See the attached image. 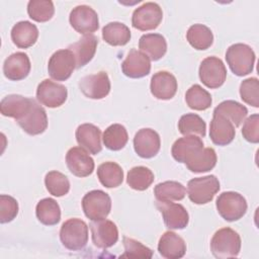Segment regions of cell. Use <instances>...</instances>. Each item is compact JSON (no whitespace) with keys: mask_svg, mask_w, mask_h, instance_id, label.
Segmentation results:
<instances>
[{"mask_svg":"<svg viewBox=\"0 0 259 259\" xmlns=\"http://www.w3.org/2000/svg\"><path fill=\"white\" fill-rule=\"evenodd\" d=\"M240 95L242 100L254 107H259V81L252 77L242 81L240 85Z\"/></svg>","mask_w":259,"mask_h":259,"instance_id":"obj_42","label":"cell"},{"mask_svg":"<svg viewBox=\"0 0 259 259\" xmlns=\"http://www.w3.org/2000/svg\"><path fill=\"white\" fill-rule=\"evenodd\" d=\"M103 144L111 151H119L126 145L128 135L125 127L119 123L109 125L103 133Z\"/></svg>","mask_w":259,"mask_h":259,"instance_id":"obj_36","label":"cell"},{"mask_svg":"<svg viewBox=\"0 0 259 259\" xmlns=\"http://www.w3.org/2000/svg\"><path fill=\"white\" fill-rule=\"evenodd\" d=\"M139 49L150 60L158 61L165 56L167 52V42L160 33H147L141 36Z\"/></svg>","mask_w":259,"mask_h":259,"instance_id":"obj_26","label":"cell"},{"mask_svg":"<svg viewBox=\"0 0 259 259\" xmlns=\"http://www.w3.org/2000/svg\"><path fill=\"white\" fill-rule=\"evenodd\" d=\"M32 98H27L22 95L10 94L5 96L0 103V110L2 115L13 117L18 120L24 115L28 109Z\"/></svg>","mask_w":259,"mask_h":259,"instance_id":"obj_28","label":"cell"},{"mask_svg":"<svg viewBox=\"0 0 259 259\" xmlns=\"http://www.w3.org/2000/svg\"><path fill=\"white\" fill-rule=\"evenodd\" d=\"M98 45V38L94 34H86L68 49L73 53L76 61V68L87 65L94 57Z\"/></svg>","mask_w":259,"mask_h":259,"instance_id":"obj_24","label":"cell"},{"mask_svg":"<svg viewBox=\"0 0 259 259\" xmlns=\"http://www.w3.org/2000/svg\"><path fill=\"white\" fill-rule=\"evenodd\" d=\"M178 130L184 136H195L203 138L205 136L206 124L204 120L195 113H186L178 121Z\"/></svg>","mask_w":259,"mask_h":259,"instance_id":"obj_37","label":"cell"},{"mask_svg":"<svg viewBox=\"0 0 259 259\" xmlns=\"http://www.w3.org/2000/svg\"><path fill=\"white\" fill-rule=\"evenodd\" d=\"M92 242L100 249H107L113 246L118 240V230L116 225L109 220L92 221L89 225Z\"/></svg>","mask_w":259,"mask_h":259,"instance_id":"obj_14","label":"cell"},{"mask_svg":"<svg viewBox=\"0 0 259 259\" xmlns=\"http://www.w3.org/2000/svg\"><path fill=\"white\" fill-rule=\"evenodd\" d=\"M213 113L221 114L234 124V126H239L248 114V109L245 105L239 103L235 100H225L221 102L213 110Z\"/></svg>","mask_w":259,"mask_h":259,"instance_id":"obj_35","label":"cell"},{"mask_svg":"<svg viewBox=\"0 0 259 259\" xmlns=\"http://www.w3.org/2000/svg\"><path fill=\"white\" fill-rule=\"evenodd\" d=\"M121 70L126 77L133 79L143 78L149 75L151 71V61L141 51L133 49L121 63Z\"/></svg>","mask_w":259,"mask_h":259,"instance_id":"obj_18","label":"cell"},{"mask_svg":"<svg viewBox=\"0 0 259 259\" xmlns=\"http://www.w3.org/2000/svg\"><path fill=\"white\" fill-rule=\"evenodd\" d=\"M45 184L48 191L57 197L66 195L70 190L68 177L59 171L49 172L45 177Z\"/></svg>","mask_w":259,"mask_h":259,"instance_id":"obj_41","label":"cell"},{"mask_svg":"<svg viewBox=\"0 0 259 259\" xmlns=\"http://www.w3.org/2000/svg\"><path fill=\"white\" fill-rule=\"evenodd\" d=\"M67 88L52 80L45 79L41 81L36 89V99L42 105L50 108L60 107L67 100Z\"/></svg>","mask_w":259,"mask_h":259,"instance_id":"obj_12","label":"cell"},{"mask_svg":"<svg viewBox=\"0 0 259 259\" xmlns=\"http://www.w3.org/2000/svg\"><path fill=\"white\" fill-rule=\"evenodd\" d=\"M60 240L71 251L82 250L88 242V226L80 219H69L61 227Z\"/></svg>","mask_w":259,"mask_h":259,"instance_id":"obj_3","label":"cell"},{"mask_svg":"<svg viewBox=\"0 0 259 259\" xmlns=\"http://www.w3.org/2000/svg\"><path fill=\"white\" fill-rule=\"evenodd\" d=\"M236 135L235 126L227 117L213 113L209 125V137L213 144L227 146L233 142Z\"/></svg>","mask_w":259,"mask_h":259,"instance_id":"obj_20","label":"cell"},{"mask_svg":"<svg viewBox=\"0 0 259 259\" xmlns=\"http://www.w3.org/2000/svg\"><path fill=\"white\" fill-rule=\"evenodd\" d=\"M158 251L166 259H179L186 253V243L176 233L168 231L161 236Z\"/></svg>","mask_w":259,"mask_h":259,"instance_id":"obj_23","label":"cell"},{"mask_svg":"<svg viewBox=\"0 0 259 259\" xmlns=\"http://www.w3.org/2000/svg\"><path fill=\"white\" fill-rule=\"evenodd\" d=\"M35 214L42 225L55 226L61 220V208L54 198L47 197L37 202Z\"/></svg>","mask_w":259,"mask_h":259,"instance_id":"obj_30","label":"cell"},{"mask_svg":"<svg viewBox=\"0 0 259 259\" xmlns=\"http://www.w3.org/2000/svg\"><path fill=\"white\" fill-rule=\"evenodd\" d=\"M186 38L189 45L198 51L207 50L213 42V34L211 30L200 23L193 24L188 28Z\"/></svg>","mask_w":259,"mask_h":259,"instance_id":"obj_33","label":"cell"},{"mask_svg":"<svg viewBox=\"0 0 259 259\" xmlns=\"http://www.w3.org/2000/svg\"><path fill=\"white\" fill-rule=\"evenodd\" d=\"M75 136L77 143L90 154L97 155L101 152V132L96 125L92 123L80 124Z\"/></svg>","mask_w":259,"mask_h":259,"instance_id":"obj_22","label":"cell"},{"mask_svg":"<svg viewBox=\"0 0 259 259\" xmlns=\"http://www.w3.org/2000/svg\"><path fill=\"white\" fill-rule=\"evenodd\" d=\"M151 93L154 97L161 100H169L177 92V80L167 71H159L151 78Z\"/></svg>","mask_w":259,"mask_h":259,"instance_id":"obj_19","label":"cell"},{"mask_svg":"<svg viewBox=\"0 0 259 259\" xmlns=\"http://www.w3.org/2000/svg\"><path fill=\"white\" fill-rule=\"evenodd\" d=\"M82 208L91 221L106 219L111 210V198L102 190H91L82 198Z\"/></svg>","mask_w":259,"mask_h":259,"instance_id":"obj_6","label":"cell"},{"mask_svg":"<svg viewBox=\"0 0 259 259\" xmlns=\"http://www.w3.org/2000/svg\"><path fill=\"white\" fill-rule=\"evenodd\" d=\"M203 148V142L199 137L184 136L176 140L172 146L171 154L179 163H185L196 152Z\"/></svg>","mask_w":259,"mask_h":259,"instance_id":"obj_25","label":"cell"},{"mask_svg":"<svg viewBox=\"0 0 259 259\" xmlns=\"http://www.w3.org/2000/svg\"><path fill=\"white\" fill-rule=\"evenodd\" d=\"M240 250V235L231 228L220 229L211 238L210 251L215 258H234L239 255Z\"/></svg>","mask_w":259,"mask_h":259,"instance_id":"obj_1","label":"cell"},{"mask_svg":"<svg viewBox=\"0 0 259 259\" xmlns=\"http://www.w3.org/2000/svg\"><path fill=\"white\" fill-rule=\"evenodd\" d=\"M187 105L194 110H205L210 107L212 99L210 94L200 85H192L185 93Z\"/></svg>","mask_w":259,"mask_h":259,"instance_id":"obj_39","label":"cell"},{"mask_svg":"<svg viewBox=\"0 0 259 259\" xmlns=\"http://www.w3.org/2000/svg\"><path fill=\"white\" fill-rule=\"evenodd\" d=\"M18 213V202L10 196L1 194L0 195V223L6 224L13 221Z\"/></svg>","mask_w":259,"mask_h":259,"instance_id":"obj_44","label":"cell"},{"mask_svg":"<svg viewBox=\"0 0 259 259\" xmlns=\"http://www.w3.org/2000/svg\"><path fill=\"white\" fill-rule=\"evenodd\" d=\"M123 247H124V253L121 255V257L126 258H152L153 251L143 245L141 242L128 238L126 236L122 239Z\"/></svg>","mask_w":259,"mask_h":259,"instance_id":"obj_43","label":"cell"},{"mask_svg":"<svg viewBox=\"0 0 259 259\" xmlns=\"http://www.w3.org/2000/svg\"><path fill=\"white\" fill-rule=\"evenodd\" d=\"M81 92L91 99H102L106 97L110 91V80L104 71L96 74L87 75L79 82Z\"/></svg>","mask_w":259,"mask_h":259,"instance_id":"obj_13","label":"cell"},{"mask_svg":"<svg viewBox=\"0 0 259 259\" xmlns=\"http://www.w3.org/2000/svg\"><path fill=\"white\" fill-rule=\"evenodd\" d=\"M30 61L25 53L17 52L10 55L3 64V73L11 81H19L26 78L30 72Z\"/></svg>","mask_w":259,"mask_h":259,"instance_id":"obj_21","label":"cell"},{"mask_svg":"<svg viewBox=\"0 0 259 259\" xmlns=\"http://www.w3.org/2000/svg\"><path fill=\"white\" fill-rule=\"evenodd\" d=\"M71 26L81 34H90L99 27L96 11L88 5H78L72 9L69 16Z\"/></svg>","mask_w":259,"mask_h":259,"instance_id":"obj_10","label":"cell"},{"mask_svg":"<svg viewBox=\"0 0 259 259\" xmlns=\"http://www.w3.org/2000/svg\"><path fill=\"white\" fill-rule=\"evenodd\" d=\"M215 205L219 214L227 222H235L242 219L248 207L245 197L235 191L221 193Z\"/></svg>","mask_w":259,"mask_h":259,"instance_id":"obj_4","label":"cell"},{"mask_svg":"<svg viewBox=\"0 0 259 259\" xmlns=\"http://www.w3.org/2000/svg\"><path fill=\"white\" fill-rule=\"evenodd\" d=\"M162 19V8L155 2H147L135 9L132 16V24L135 28L146 31L157 28Z\"/></svg>","mask_w":259,"mask_h":259,"instance_id":"obj_8","label":"cell"},{"mask_svg":"<svg viewBox=\"0 0 259 259\" xmlns=\"http://www.w3.org/2000/svg\"><path fill=\"white\" fill-rule=\"evenodd\" d=\"M219 190L220 182L214 175L193 178L187 184L188 197L195 204L210 202Z\"/></svg>","mask_w":259,"mask_h":259,"instance_id":"obj_5","label":"cell"},{"mask_svg":"<svg viewBox=\"0 0 259 259\" xmlns=\"http://www.w3.org/2000/svg\"><path fill=\"white\" fill-rule=\"evenodd\" d=\"M132 37L130 28L117 21L109 22L102 28V38L110 46L118 47L126 45Z\"/></svg>","mask_w":259,"mask_h":259,"instance_id":"obj_31","label":"cell"},{"mask_svg":"<svg viewBox=\"0 0 259 259\" xmlns=\"http://www.w3.org/2000/svg\"><path fill=\"white\" fill-rule=\"evenodd\" d=\"M38 37L37 27L26 20L19 21L11 29V39L20 49H27L33 46Z\"/></svg>","mask_w":259,"mask_h":259,"instance_id":"obj_27","label":"cell"},{"mask_svg":"<svg viewBox=\"0 0 259 259\" xmlns=\"http://www.w3.org/2000/svg\"><path fill=\"white\" fill-rule=\"evenodd\" d=\"M217 154L212 148H202L190 157L186 162L188 170L194 173L208 172L217 164Z\"/></svg>","mask_w":259,"mask_h":259,"instance_id":"obj_29","label":"cell"},{"mask_svg":"<svg viewBox=\"0 0 259 259\" xmlns=\"http://www.w3.org/2000/svg\"><path fill=\"white\" fill-rule=\"evenodd\" d=\"M161 147L160 136L152 128H141L134 138V148L138 156L145 159L155 157Z\"/></svg>","mask_w":259,"mask_h":259,"instance_id":"obj_17","label":"cell"},{"mask_svg":"<svg viewBox=\"0 0 259 259\" xmlns=\"http://www.w3.org/2000/svg\"><path fill=\"white\" fill-rule=\"evenodd\" d=\"M154 194L157 201H179L184 198L186 189L180 182L165 181L155 186Z\"/></svg>","mask_w":259,"mask_h":259,"instance_id":"obj_34","label":"cell"},{"mask_svg":"<svg viewBox=\"0 0 259 259\" xmlns=\"http://www.w3.org/2000/svg\"><path fill=\"white\" fill-rule=\"evenodd\" d=\"M156 205L162 213L163 221L168 229L182 230L188 225L189 215L182 204L174 203L172 201H157Z\"/></svg>","mask_w":259,"mask_h":259,"instance_id":"obj_16","label":"cell"},{"mask_svg":"<svg viewBox=\"0 0 259 259\" xmlns=\"http://www.w3.org/2000/svg\"><path fill=\"white\" fill-rule=\"evenodd\" d=\"M75 68V57L69 49L55 52L48 64L49 75L57 81H65L69 79Z\"/></svg>","mask_w":259,"mask_h":259,"instance_id":"obj_9","label":"cell"},{"mask_svg":"<svg viewBox=\"0 0 259 259\" xmlns=\"http://www.w3.org/2000/svg\"><path fill=\"white\" fill-rule=\"evenodd\" d=\"M154 181L152 170L145 166H137L127 172L126 182L131 188L139 191L148 189Z\"/></svg>","mask_w":259,"mask_h":259,"instance_id":"obj_38","label":"cell"},{"mask_svg":"<svg viewBox=\"0 0 259 259\" xmlns=\"http://www.w3.org/2000/svg\"><path fill=\"white\" fill-rule=\"evenodd\" d=\"M66 164L70 172L77 177L89 176L95 167L94 160L82 147H73L67 152Z\"/></svg>","mask_w":259,"mask_h":259,"instance_id":"obj_15","label":"cell"},{"mask_svg":"<svg viewBox=\"0 0 259 259\" xmlns=\"http://www.w3.org/2000/svg\"><path fill=\"white\" fill-rule=\"evenodd\" d=\"M97 177L103 186L114 188L122 183L123 171L117 163L108 161L98 166Z\"/></svg>","mask_w":259,"mask_h":259,"instance_id":"obj_32","label":"cell"},{"mask_svg":"<svg viewBox=\"0 0 259 259\" xmlns=\"http://www.w3.org/2000/svg\"><path fill=\"white\" fill-rule=\"evenodd\" d=\"M27 13L36 22L49 21L55 13L54 3L50 0H30L27 4Z\"/></svg>","mask_w":259,"mask_h":259,"instance_id":"obj_40","label":"cell"},{"mask_svg":"<svg viewBox=\"0 0 259 259\" xmlns=\"http://www.w3.org/2000/svg\"><path fill=\"white\" fill-rule=\"evenodd\" d=\"M16 121L20 127L30 136L42 134L48 127L47 112L34 99H31V103L24 115Z\"/></svg>","mask_w":259,"mask_h":259,"instance_id":"obj_11","label":"cell"},{"mask_svg":"<svg viewBox=\"0 0 259 259\" xmlns=\"http://www.w3.org/2000/svg\"><path fill=\"white\" fill-rule=\"evenodd\" d=\"M255 53L245 44H235L228 48L226 60L231 71L237 76H246L254 69Z\"/></svg>","mask_w":259,"mask_h":259,"instance_id":"obj_2","label":"cell"},{"mask_svg":"<svg viewBox=\"0 0 259 259\" xmlns=\"http://www.w3.org/2000/svg\"><path fill=\"white\" fill-rule=\"evenodd\" d=\"M244 139L252 144L259 142V115L257 113L250 115L244 122L242 127Z\"/></svg>","mask_w":259,"mask_h":259,"instance_id":"obj_45","label":"cell"},{"mask_svg":"<svg viewBox=\"0 0 259 259\" xmlns=\"http://www.w3.org/2000/svg\"><path fill=\"white\" fill-rule=\"evenodd\" d=\"M199 79L207 88L215 89L221 87L227 78V69L218 57L205 58L199 66Z\"/></svg>","mask_w":259,"mask_h":259,"instance_id":"obj_7","label":"cell"}]
</instances>
